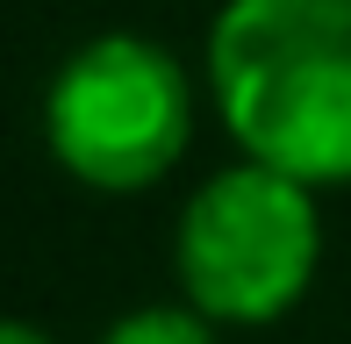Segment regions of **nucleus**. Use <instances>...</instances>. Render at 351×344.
I'll list each match as a JSON object with an SVG mask.
<instances>
[{
    "instance_id": "obj_1",
    "label": "nucleus",
    "mask_w": 351,
    "mask_h": 344,
    "mask_svg": "<svg viewBox=\"0 0 351 344\" xmlns=\"http://www.w3.org/2000/svg\"><path fill=\"white\" fill-rule=\"evenodd\" d=\"M208 86L251 165L301 186L351 180V0H230L208 29Z\"/></svg>"
},
{
    "instance_id": "obj_2",
    "label": "nucleus",
    "mask_w": 351,
    "mask_h": 344,
    "mask_svg": "<svg viewBox=\"0 0 351 344\" xmlns=\"http://www.w3.org/2000/svg\"><path fill=\"white\" fill-rule=\"evenodd\" d=\"M323 265L315 186L273 165H222L186 194L172 230V273L194 316L208 323H273L308 294Z\"/></svg>"
},
{
    "instance_id": "obj_3",
    "label": "nucleus",
    "mask_w": 351,
    "mask_h": 344,
    "mask_svg": "<svg viewBox=\"0 0 351 344\" xmlns=\"http://www.w3.org/2000/svg\"><path fill=\"white\" fill-rule=\"evenodd\" d=\"M43 136L79 186L143 194L186 158L194 86L165 43L108 29L58 65L51 93H43Z\"/></svg>"
},
{
    "instance_id": "obj_4",
    "label": "nucleus",
    "mask_w": 351,
    "mask_h": 344,
    "mask_svg": "<svg viewBox=\"0 0 351 344\" xmlns=\"http://www.w3.org/2000/svg\"><path fill=\"white\" fill-rule=\"evenodd\" d=\"M101 344H222V337L194 308H136V316H122Z\"/></svg>"
},
{
    "instance_id": "obj_5",
    "label": "nucleus",
    "mask_w": 351,
    "mask_h": 344,
    "mask_svg": "<svg viewBox=\"0 0 351 344\" xmlns=\"http://www.w3.org/2000/svg\"><path fill=\"white\" fill-rule=\"evenodd\" d=\"M0 344H58V337H43L36 323H14V316H0Z\"/></svg>"
}]
</instances>
